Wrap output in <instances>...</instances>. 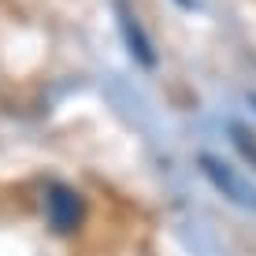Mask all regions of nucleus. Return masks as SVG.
Segmentation results:
<instances>
[{
  "label": "nucleus",
  "instance_id": "f257e3e1",
  "mask_svg": "<svg viewBox=\"0 0 256 256\" xmlns=\"http://www.w3.org/2000/svg\"><path fill=\"white\" fill-rule=\"evenodd\" d=\"M200 171H204V178L223 193L230 204L245 208V212H256V186H249V178L238 174V167H230L223 156L204 152V156H200Z\"/></svg>",
  "mask_w": 256,
  "mask_h": 256
},
{
  "label": "nucleus",
  "instance_id": "f03ea898",
  "mask_svg": "<svg viewBox=\"0 0 256 256\" xmlns=\"http://www.w3.org/2000/svg\"><path fill=\"white\" fill-rule=\"evenodd\" d=\"M45 212H48V226L56 234H74L86 219V197L67 182H56L45 193Z\"/></svg>",
  "mask_w": 256,
  "mask_h": 256
},
{
  "label": "nucleus",
  "instance_id": "7ed1b4c3",
  "mask_svg": "<svg viewBox=\"0 0 256 256\" xmlns=\"http://www.w3.org/2000/svg\"><path fill=\"white\" fill-rule=\"evenodd\" d=\"M116 8H119V30H122V38H126L130 56H134L145 70H152V67H156V52H152V41H148L145 26L130 15V4H126V0H119Z\"/></svg>",
  "mask_w": 256,
  "mask_h": 256
},
{
  "label": "nucleus",
  "instance_id": "20e7f679",
  "mask_svg": "<svg viewBox=\"0 0 256 256\" xmlns=\"http://www.w3.org/2000/svg\"><path fill=\"white\" fill-rule=\"evenodd\" d=\"M230 138L238 141V145H245V148H249V160L256 164V141H252L249 134H245V130H230Z\"/></svg>",
  "mask_w": 256,
  "mask_h": 256
},
{
  "label": "nucleus",
  "instance_id": "39448f33",
  "mask_svg": "<svg viewBox=\"0 0 256 256\" xmlns=\"http://www.w3.org/2000/svg\"><path fill=\"white\" fill-rule=\"evenodd\" d=\"M182 4H193V0H182Z\"/></svg>",
  "mask_w": 256,
  "mask_h": 256
}]
</instances>
